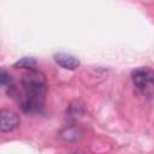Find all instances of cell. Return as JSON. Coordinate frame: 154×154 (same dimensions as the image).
Listing matches in <instances>:
<instances>
[{
    "mask_svg": "<svg viewBox=\"0 0 154 154\" xmlns=\"http://www.w3.org/2000/svg\"><path fill=\"white\" fill-rule=\"evenodd\" d=\"M16 69H26V70H32L36 69V60L34 58H23L18 60L14 65Z\"/></svg>",
    "mask_w": 154,
    "mask_h": 154,
    "instance_id": "5",
    "label": "cell"
},
{
    "mask_svg": "<svg viewBox=\"0 0 154 154\" xmlns=\"http://www.w3.org/2000/svg\"><path fill=\"white\" fill-rule=\"evenodd\" d=\"M131 79L136 89L142 95H154V70L150 67H138L132 71Z\"/></svg>",
    "mask_w": 154,
    "mask_h": 154,
    "instance_id": "2",
    "label": "cell"
},
{
    "mask_svg": "<svg viewBox=\"0 0 154 154\" xmlns=\"http://www.w3.org/2000/svg\"><path fill=\"white\" fill-rule=\"evenodd\" d=\"M54 60L59 66H61L63 69H66V70H76L79 66V60L76 57H73L71 54H67V53L55 54Z\"/></svg>",
    "mask_w": 154,
    "mask_h": 154,
    "instance_id": "4",
    "label": "cell"
},
{
    "mask_svg": "<svg viewBox=\"0 0 154 154\" xmlns=\"http://www.w3.org/2000/svg\"><path fill=\"white\" fill-rule=\"evenodd\" d=\"M20 84L23 90L20 108L25 113L40 112L47 91V81L45 75L37 69L28 70V72L23 75Z\"/></svg>",
    "mask_w": 154,
    "mask_h": 154,
    "instance_id": "1",
    "label": "cell"
},
{
    "mask_svg": "<svg viewBox=\"0 0 154 154\" xmlns=\"http://www.w3.org/2000/svg\"><path fill=\"white\" fill-rule=\"evenodd\" d=\"M0 79H1V84L4 85V87H6V88H10V87H12L13 84H12V78H11V76L6 72V71H1V75H0Z\"/></svg>",
    "mask_w": 154,
    "mask_h": 154,
    "instance_id": "6",
    "label": "cell"
},
{
    "mask_svg": "<svg viewBox=\"0 0 154 154\" xmlns=\"http://www.w3.org/2000/svg\"><path fill=\"white\" fill-rule=\"evenodd\" d=\"M19 125V117L10 109H1L0 112V130L1 132H10Z\"/></svg>",
    "mask_w": 154,
    "mask_h": 154,
    "instance_id": "3",
    "label": "cell"
}]
</instances>
